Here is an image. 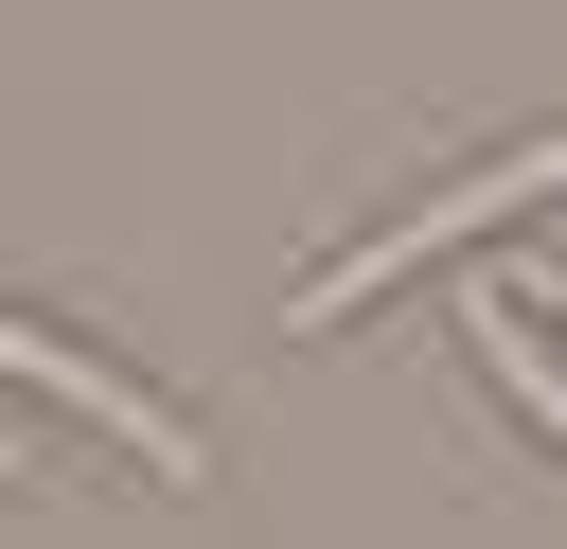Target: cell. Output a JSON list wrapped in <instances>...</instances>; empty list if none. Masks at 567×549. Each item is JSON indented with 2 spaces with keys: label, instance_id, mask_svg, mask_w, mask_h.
<instances>
[{
  "label": "cell",
  "instance_id": "obj_1",
  "mask_svg": "<svg viewBox=\"0 0 567 549\" xmlns=\"http://www.w3.org/2000/svg\"><path fill=\"white\" fill-rule=\"evenodd\" d=\"M496 372H514V407H532V425H549V443H567V372H549V354H532V336H496Z\"/></svg>",
  "mask_w": 567,
  "mask_h": 549
}]
</instances>
